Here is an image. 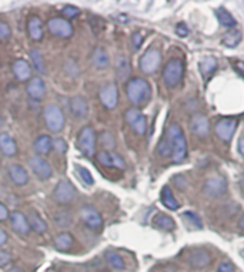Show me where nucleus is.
Listing matches in <instances>:
<instances>
[{
  "mask_svg": "<svg viewBox=\"0 0 244 272\" xmlns=\"http://www.w3.org/2000/svg\"><path fill=\"white\" fill-rule=\"evenodd\" d=\"M126 96L136 109L149 103L151 97V87L149 81L143 77H133L126 83Z\"/></svg>",
  "mask_w": 244,
  "mask_h": 272,
  "instance_id": "f257e3e1",
  "label": "nucleus"
},
{
  "mask_svg": "<svg viewBox=\"0 0 244 272\" xmlns=\"http://www.w3.org/2000/svg\"><path fill=\"white\" fill-rule=\"evenodd\" d=\"M166 137L171 144V161L174 164H182L187 157V143L183 130L177 123H171L167 127Z\"/></svg>",
  "mask_w": 244,
  "mask_h": 272,
  "instance_id": "f03ea898",
  "label": "nucleus"
},
{
  "mask_svg": "<svg viewBox=\"0 0 244 272\" xmlns=\"http://www.w3.org/2000/svg\"><path fill=\"white\" fill-rule=\"evenodd\" d=\"M96 145H97V136L94 128L92 126H84L79 131L77 148L84 157L92 158L96 155Z\"/></svg>",
  "mask_w": 244,
  "mask_h": 272,
  "instance_id": "7ed1b4c3",
  "label": "nucleus"
},
{
  "mask_svg": "<svg viewBox=\"0 0 244 272\" xmlns=\"http://www.w3.org/2000/svg\"><path fill=\"white\" fill-rule=\"evenodd\" d=\"M184 76V64L179 58H171L163 69V81L167 87H176L182 83Z\"/></svg>",
  "mask_w": 244,
  "mask_h": 272,
  "instance_id": "20e7f679",
  "label": "nucleus"
},
{
  "mask_svg": "<svg viewBox=\"0 0 244 272\" xmlns=\"http://www.w3.org/2000/svg\"><path fill=\"white\" fill-rule=\"evenodd\" d=\"M43 118L46 127L53 133H60L66 126V117L61 109L56 104H49L43 110Z\"/></svg>",
  "mask_w": 244,
  "mask_h": 272,
  "instance_id": "39448f33",
  "label": "nucleus"
},
{
  "mask_svg": "<svg viewBox=\"0 0 244 272\" xmlns=\"http://www.w3.org/2000/svg\"><path fill=\"white\" fill-rule=\"evenodd\" d=\"M47 29L53 36L60 39H70L75 33L73 24L64 18H52L47 20Z\"/></svg>",
  "mask_w": 244,
  "mask_h": 272,
  "instance_id": "423d86ee",
  "label": "nucleus"
},
{
  "mask_svg": "<svg viewBox=\"0 0 244 272\" xmlns=\"http://www.w3.org/2000/svg\"><path fill=\"white\" fill-rule=\"evenodd\" d=\"M76 198L75 185L69 180H61L55 187L53 191V200L60 205H69Z\"/></svg>",
  "mask_w": 244,
  "mask_h": 272,
  "instance_id": "0eeeda50",
  "label": "nucleus"
},
{
  "mask_svg": "<svg viewBox=\"0 0 244 272\" xmlns=\"http://www.w3.org/2000/svg\"><path fill=\"white\" fill-rule=\"evenodd\" d=\"M203 191L208 198H219L227 193V181L222 174H216L207 178Z\"/></svg>",
  "mask_w": 244,
  "mask_h": 272,
  "instance_id": "6e6552de",
  "label": "nucleus"
},
{
  "mask_svg": "<svg viewBox=\"0 0 244 272\" xmlns=\"http://www.w3.org/2000/svg\"><path fill=\"white\" fill-rule=\"evenodd\" d=\"M160 63H162V55L157 49L150 47L144 52V55L140 57V70L144 73V74H153L159 70L160 67Z\"/></svg>",
  "mask_w": 244,
  "mask_h": 272,
  "instance_id": "1a4fd4ad",
  "label": "nucleus"
},
{
  "mask_svg": "<svg viewBox=\"0 0 244 272\" xmlns=\"http://www.w3.org/2000/svg\"><path fill=\"white\" fill-rule=\"evenodd\" d=\"M99 100L107 110H113L117 107L119 103V89L114 81L106 83L99 90Z\"/></svg>",
  "mask_w": 244,
  "mask_h": 272,
  "instance_id": "9d476101",
  "label": "nucleus"
},
{
  "mask_svg": "<svg viewBox=\"0 0 244 272\" xmlns=\"http://www.w3.org/2000/svg\"><path fill=\"white\" fill-rule=\"evenodd\" d=\"M124 118L129 123V126L133 128V131L139 136H144L146 130H147V118L146 116L136 107L126 110L124 113Z\"/></svg>",
  "mask_w": 244,
  "mask_h": 272,
  "instance_id": "9b49d317",
  "label": "nucleus"
},
{
  "mask_svg": "<svg viewBox=\"0 0 244 272\" xmlns=\"http://www.w3.org/2000/svg\"><path fill=\"white\" fill-rule=\"evenodd\" d=\"M237 130V120L230 118V117H224L217 120V123L214 124V131L217 134V137L224 141V143H230L234 133Z\"/></svg>",
  "mask_w": 244,
  "mask_h": 272,
  "instance_id": "f8f14e48",
  "label": "nucleus"
},
{
  "mask_svg": "<svg viewBox=\"0 0 244 272\" xmlns=\"http://www.w3.org/2000/svg\"><path fill=\"white\" fill-rule=\"evenodd\" d=\"M29 167H30L32 173L38 177L39 180H41V181L50 180L52 175H53L52 165L47 163L44 158L39 157V155H33V157L29 158Z\"/></svg>",
  "mask_w": 244,
  "mask_h": 272,
  "instance_id": "ddd939ff",
  "label": "nucleus"
},
{
  "mask_svg": "<svg viewBox=\"0 0 244 272\" xmlns=\"http://www.w3.org/2000/svg\"><path fill=\"white\" fill-rule=\"evenodd\" d=\"M80 218L92 230H100L103 225V218L93 205H83L80 208Z\"/></svg>",
  "mask_w": 244,
  "mask_h": 272,
  "instance_id": "4468645a",
  "label": "nucleus"
},
{
  "mask_svg": "<svg viewBox=\"0 0 244 272\" xmlns=\"http://www.w3.org/2000/svg\"><path fill=\"white\" fill-rule=\"evenodd\" d=\"M96 160L97 163L109 167V168H119V170H124L126 168V163L123 160V157L114 151H100L96 154Z\"/></svg>",
  "mask_w": 244,
  "mask_h": 272,
  "instance_id": "2eb2a0df",
  "label": "nucleus"
},
{
  "mask_svg": "<svg viewBox=\"0 0 244 272\" xmlns=\"http://www.w3.org/2000/svg\"><path fill=\"white\" fill-rule=\"evenodd\" d=\"M187 261L193 268H206L211 262V254L204 248H196L188 253Z\"/></svg>",
  "mask_w": 244,
  "mask_h": 272,
  "instance_id": "dca6fc26",
  "label": "nucleus"
},
{
  "mask_svg": "<svg viewBox=\"0 0 244 272\" xmlns=\"http://www.w3.org/2000/svg\"><path fill=\"white\" fill-rule=\"evenodd\" d=\"M190 124H191V130L193 133L197 136V137H206L210 131V123H208V118H207L204 114L202 113H196L191 116V120H190Z\"/></svg>",
  "mask_w": 244,
  "mask_h": 272,
  "instance_id": "f3484780",
  "label": "nucleus"
},
{
  "mask_svg": "<svg viewBox=\"0 0 244 272\" xmlns=\"http://www.w3.org/2000/svg\"><path fill=\"white\" fill-rule=\"evenodd\" d=\"M7 174L12 182L18 187H23L29 182V173L20 164H10L7 167Z\"/></svg>",
  "mask_w": 244,
  "mask_h": 272,
  "instance_id": "a211bd4d",
  "label": "nucleus"
},
{
  "mask_svg": "<svg viewBox=\"0 0 244 272\" xmlns=\"http://www.w3.org/2000/svg\"><path fill=\"white\" fill-rule=\"evenodd\" d=\"M26 91H27V94H29L30 98L40 101L44 97V94H46V84H44L43 78H40V77H32L27 81Z\"/></svg>",
  "mask_w": 244,
  "mask_h": 272,
  "instance_id": "6ab92c4d",
  "label": "nucleus"
},
{
  "mask_svg": "<svg viewBox=\"0 0 244 272\" xmlns=\"http://www.w3.org/2000/svg\"><path fill=\"white\" fill-rule=\"evenodd\" d=\"M12 70H13L15 77H16L19 81H21V83L29 81V80L32 78V66H30L29 61H26V60H23V58H18V60L13 61Z\"/></svg>",
  "mask_w": 244,
  "mask_h": 272,
  "instance_id": "aec40b11",
  "label": "nucleus"
},
{
  "mask_svg": "<svg viewBox=\"0 0 244 272\" xmlns=\"http://www.w3.org/2000/svg\"><path fill=\"white\" fill-rule=\"evenodd\" d=\"M10 222H12V227L16 233H19L21 235H27L30 233V227H29V221L27 217L20 213V211H13L10 214Z\"/></svg>",
  "mask_w": 244,
  "mask_h": 272,
  "instance_id": "412c9836",
  "label": "nucleus"
},
{
  "mask_svg": "<svg viewBox=\"0 0 244 272\" xmlns=\"http://www.w3.org/2000/svg\"><path fill=\"white\" fill-rule=\"evenodd\" d=\"M27 33L33 41H40L44 35V24L39 16H32L27 20Z\"/></svg>",
  "mask_w": 244,
  "mask_h": 272,
  "instance_id": "4be33fe9",
  "label": "nucleus"
},
{
  "mask_svg": "<svg viewBox=\"0 0 244 272\" xmlns=\"http://www.w3.org/2000/svg\"><path fill=\"white\" fill-rule=\"evenodd\" d=\"M70 111L72 114L75 116L76 118L81 120V118H86L87 114H89V104L86 101L84 97H80V96H76L70 100Z\"/></svg>",
  "mask_w": 244,
  "mask_h": 272,
  "instance_id": "5701e85b",
  "label": "nucleus"
},
{
  "mask_svg": "<svg viewBox=\"0 0 244 272\" xmlns=\"http://www.w3.org/2000/svg\"><path fill=\"white\" fill-rule=\"evenodd\" d=\"M0 151L6 157H13L18 154L16 140L9 133H0Z\"/></svg>",
  "mask_w": 244,
  "mask_h": 272,
  "instance_id": "b1692460",
  "label": "nucleus"
},
{
  "mask_svg": "<svg viewBox=\"0 0 244 272\" xmlns=\"http://www.w3.org/2000/svg\"><path fill=\"white\" fill-rule=\"evenodd\" d=\"M114 69L117 73V77L123 81H129L130 73H132V66H130V60L126 56H117L116 58V64Z\"/></svg>",
  "mask_w": 244,
  "mask_h": 272,
  "instance_id": "393cba45",
  "label": "nucleus"
},
{
  "mask_svg": "<svg viewBox=\"0 0 244 272\" xmlns=\"http://www.w3.org/2000/svg\"><path fill=\"white\" fill-rule=\"evenodd\" d=\"M92 63L97 70H104L110 64V58L107 52L103 47H96L92 53Z\"/></svg>",
  "mask_w": 244,
  "mask_h": 272,
  "instance_id": "a878e982",
  "label": "nucleus"
},
{
  "mask_svg": "<svg viewBox=\"0 0 244 272\" xmlns=\"http://www.w3.org/2000/svg\"><path fill=\"white\" fill-rule=\"evenodd\" d=\"M33 150L38 155H47L53 150V140L46 134L39 136L36 141L33 143Z\"/></svg>",
  "mask_w": 244,
  "mask_h": 272,
  "instance_id": "bb28decb",
  "label": "nucleus"
},
{
  "mask_svg": "<svg viewBox=\"0 0 244 272\" xmlns=\"http://www.w3.org/2000/svg\"><path fill=\"white\" fill-rule=\"evenodd\" d=\"M29 58H30V66H32V69H35V72H38L39 74H46L47 72L46 61H44V57L39 49H30Z\"/></svg>",
  "mask_w": 244,
  "mask_h": 272,
  "instance_id": "cd10ccee",
  "label": "nucleus"
},
{
  "mask_svg": "<svg viewBox=\"0 0 244 272\" xmlns=\"http://www.w3.org/2000/svg\"><path fill=\"white\" fill-rule=\"evenodd\" d=\"M75 244V238L70 233H60L55 238V248L57 251H69Z\"/></svg>",
  "mask_w": 244,
  "mask_h": 272,
  "instance_id": "c85d7f7f",
  "label": "nucleus"
},
{
  "mask_svg": "<svg viewBox=\"0 0 244 272\" xmlns=\"http://www.w3.org/2000/svg\"><path fill=\"white\" fill-rule=\"evenodd\" d=\"M27 221H29V227L30 230H33L38 234H44L47 231V224L44 222V219L39 215L36 211H32L27 215Z\"/></svg>",
  "mask_w": 244,
  "mask_h": 272,
  "instance_id": "c756f323",
  "label": "nucleus"
},
{
  "mask_svg": "<svg viewBox=\"0 0 244 272\" xmlns=\"http://www.w3.org/2000/svg\"><path fill=\"white\" fill-rule=\"evenodd\" d=\"M200 73H202V76L208 80L210 77H211V74L217 70V60L213 57V56H207L204 58H202V61H200Z\"/></svg>",
  "mask_w": 244,
  "mask_h": 272,
  "instance_id": "7c9ffc66",
  "label": "nucleus"
},
{
  "mask_svg": "<svg viewBox=\"0 0 244 272\" xmlns=\"http://www.w3.org/2000/svg\"><path fill=\"white\" fill-rule=\"evenodd\" d=\"M160 198H162V202H163V205L167 208V210H171V211H176V210H179V202L177 200L174 198V195H173V191L170 190V187H163L162 188V194H160Z\"/></svg>",
  "mask_w": 244,
  "mask_h": 272,
  "instance_id": "2f4dec72",
  "label": "nucleus"
},
{
  "mask_svg": "<svg viewBox=\"0 0 244 272\" xmlns=\"http://www.w3.org/2000/svg\"><path fill=\"white\" fill-rule=\"evenodd\" d=\"M216 16H217L219 21H220V24H222L223 27H227V29H234L236 24H237V21H236L234 16H233L228 10H225L224 7L217 9V10H216Z\"/></svg>",
  "mask_w": 244,
  "mask_h": 272,
  "instance_id": "473e14b6",
  "label": "nucleus"
},
{
  "mask_svg": "<svg viewBox=\"0 0 244 272\" xmlns=\"http://www.w3.org/2000/svg\"><path fill=\"white\" fill-rule=\"evenodd\" d=\"M153 224H154L157 228L163 230V231H173V230L176 228L174 219L171 217H169V215H166V214H159L157 217L153 219Z\"/></svg>",
  "mask_w": 244,
  "mask_h": 272,
  "instance_id": "72a5a7b5",
  "label": "nucleus"
},
{
  "mask_svg": "<svg viewBox=\"0 0 244 272\" xmlns=\"http://www.w3.org/2000/svg\"><path fill=\"white\" fill-rule=\"evenodd\" d=\"M242 32L240 30H230V32H227L223 39H222V43L224 44L225 47H228V49H234V47H237L239 46V43L242 41Z\"/></svg>",
  "mask_w": 244,
  "mask_h": 272,
  "instance_id": "f704fd0d",
  "label": "nucleus"
},
{
  "mask_svg": "<svg viewBox=\"0 0 244 272\" xmlns=\"http://www.w3.org/2000/svg\"><path fill=\"white\" fill-rule=\"evenodd\" d=\"M106 261L109 262V265H110L112 268L119 270V271L124 270V267H126L123 258L117 254V253H114V251H107V253H106Z\"/></svg>",
  "mask_w": 244,
  "mask_h": 272,
  "instance_id": "c9c22d12",
  "label": "nucleus"
},
{
  "mask_svg": "<svg viewBox=\"0 0 244 272\" xmlns=\"http://www.w3.org/2000/svg\"><path fill=\"white\" fill-rule=\"evenodd\" d=\"M76 174L79 175L80 181L83 182L84 185L90 187V185H93L94 184L93 175H92V173H90L87 168H84V167H81V165H76Z\"/></svg>",
  "mask_w": 244,
  "mask_h": 272,
  "instance_id": "e433bc0d",
  "label": "nucleus"
},
{
  "mask_svg": "<svg viewBox=\"0 0 244 272\" xmlns=\"http://www.w3.org/2000/svg\"><path fill=\"white\" fill-rule=\"evenodd\" d=\"M183 219L187 222V225H190L194 230H200L202 228V219H200V217L196 213H193V211L183 213Z\"/></svg>",
  "mask_w": 244,
  "mask_h": 272,
  "instance_id": "4c0bfd02",
  "label": "nucleus"
},
{
  "mask_svg": "<svg viewBox=\"0 0 244 272\" xmlns=\"http://www.w3.org/2000/svg\"><path fill=\"white\" fill-rule=\"evenodd\" d=\"M157 153L162 157H171V144L166 136L160 140V143L157 145Z\"/></svg>",
  "mask_w": 244,
  "mask_h": 272,
  "instance_id": "58836bf2",
  "label": "nucleus"
},
{
  "mask_svg": "<svg viewBox=\"0 0 244 272\" xmlns=\"http://www.w3.org/2000/svg\"><path fill=\"white\" fill-rule=\"evenodd\" d=\"M100 143L104 147V151H112L113 148H114V144H116L113 136L110 133H107V131H104V133L100 134Z\"/></svg>",
  "mask_w": 244,
  "mask_h": 272,
  "instance_id": "ea45409f",
  "label": "nucleus"
},
{
  "mask_svg": "<svg viewBox=\"0 0 244 272\" xmlns=\"http://www.w3.org/2000/svg\"><path fill=\"white\" fill-rule=\"evenodd\" d=\"M55 221L59 227H67L72 222V215L67 211H59L55 215Z\"/></svg>",
  "mask_w": 244,
  "mask_h": 272,
  "instance_id": "a19ab883",
  "label": "nucleus"
},
{
  "mask_svg": "<svg viewBox=\"0 0 244 272\" xmlns=\"http://www.w3.org/2000/svg\"><path fill=\"white\" fill-rule=\"evenodd\" d=\"M79 13H80V10L76 7V6H72V4H67V6H64L63 9H61V15L64 16L66 20H72V19H75L79 16Z\"/></svg>",
  "mask_w": 244,
  "mask_h": 272,
  "instance_id": "79ce46f5",
  "label": "nucleus"
},
{
  "mask_svg": "<svg viewBox=\"0 0 244 272\" xmlns=\"http://www.w3.org/2000/svg\"><path fill=\"white\" fill-rule=\"evenodd\" d=\"M53 148L56 150L57 154H66V151H67V143L63 140V138H60V137H57L53 140Z\"/></svg>",
  "mask_w": 244,
  "mask_h": 272,
  "instance_id": "37998d69",
  "label": "nucleus"
},
{
  "mask_svg": "<svg viewBox=\"0 0 244 272\" xmlns=\"http://www.w3.org/2000/svg\"><path fill=\"white\" fill-rule=\"evenodd\" d=\"M10 35H12V29H10V26H9L6 21L0 20V40H6V39H9Z\"/></svg>",
  "mask_w": 244,
  "mask_h": 272,
  "instance_id": "c03bdc74",
  "label": "nucleus"
},
{
  "mask_svg": "<svg viewBox=\"0 0 244 272\" xmlns=\"http://www.w3.org/2000/svg\"><path fill=\"white\" fill-rule=\"evenodd\" d=\"M132 43H133V49L134 50H139L142 47V43H143V36L139 33V32H134L132 35Z\"/></svg>",
  "mask_w": 244,
  "mask_h": 272,
  "instance_id": "a18cd8bd",
  "label": "nucleus"
},
{
  "mask_svg": "<svg viewBox=\"0 0 244 272\" xmlns=\"http://www.w3.org/2000/svg\"><path fill=\"white\" fill-rule=\"evenodd\" d=\"M10 261H12V255L6 253V251H3V250H0V268L9 265Z\"/></svg>",
  "mask_w": 244,
  "mask_h": 272,
  "instance_id": "49530a36",
  "label": "nucleus"
},
{
  "mask_svg": "<svg viewBox=\"0 0 244 272\" xmlns=\"http://www.w3.org/2000/svg\"><path fill=\"white\" fill-rule=\"evenodd\" d=\"M176 33L180 37H187L188 33H190V29H188L184 23H179V24L176 26Z\"/></svg>",
  "mask_w": 244,
  "mask_h": 272,
  "instance_id": "de8ad7c7",
  "label": "nucleus"
},
{
  "mask_svg": "<svg viewBox=\"0 0 244 272\" xmlns=\"http://www.w3.org/2000/svg\"><path fill=\"white\" fill-rule=\"evenodd\" d=\"M217 272H236V268H234V265H233L231 262L224 261V262H222V264L219 265Z\"/></svg>",
  "mask_w": 244,
  "mask_h": 272,
  "instance_id": "09e8293b",
  "label": "nucleus"
},
{
  "mask_svg": "<svg viewBox=\"0 0 244 272\" xmlns=\"http://www.w3.org/2000/svg\"><path fill=\"white\" fill-rule=\"evenodd\" d=\"M9 217H10V213H9L7 207L3 202H0V222L1 221H6Z\"/></svg>",
  "mask_w": 244,
  "mask_h": 272,
  "instance_id": "8fccbe9b",
  "label": "nucleus"
},
{
  "mask_svg": "<svg viewBox=\"0 0 244 272\" xmlns=\"http://www.w3.org/2000/svg\"><path fill=\"white\" fill-rule=\"evenodd\" d=\"M7 239H9L7 233H6L3 228H0V247H1V245H4V244L7 242Z\"/></svg>",
  "mask_w": 244,
  "mask_h": 272,
  "instance_id": "3c124183",
  "label": "nucleus"
},
{
  "mask_svg": "<svg viewBox=\"0 0 244 272\" xmlns=\"http://www.w3.org/2000/svg\"><path fill=\"white\" fill-rule=\"evenodd\" d=\"M237 148H239V153L244 157V134L239 138V143H237Z\"/></svg>",
  "mask_w": 244,
  "mask_h": 272,
  "instance_id": "603ef678",
  "label": "nucleus"
},
{
  "mask_svg": "<svg viewBox=\"0 0 244 272\" xmlns=\"http://www.w3.org/2000/svg\"><path fill=\"white\" fill-rule=\"evenodd\" d=\"M234 64H236V66H234V67H236V70L242 74V77H244V63L243 61H236Z\"/></svg>",
  "mask_w": 244,
  "mask_h": 272,
  "instance_id": "864d4df0",
  "label": "nucleus"
},
{
  "mask_svg": "<svg viewBox=\"0 0 244 272\" xmlns=\"http://www.w3.org/2000/svg\"><path fill=\"white\" fill-rule=\"evenodd\" d=\"M239 227H240L242 231H244V215L240 218V221H239Z\"/></svg>",
  "mask_w": 244,
  "mask_h": 272,
  "instance_id": "5fc2aeb1",
  "label": "nucleus"
},
{
  "mask_svg": "<svg viewBox=\"0 0 244 272\" xmlns=\"http://www.w3.org/2000/svg\"><path fill=\"white\" fill-rule=\"evenodd\" d=\"M240 187H242V190L244 191V175H242V178H240Z\"/></svg>",
  "mask_w": 244,
  "mask_h": 272,
  "instance_id": "6e6d98bb",
  "label": "nucleus"
},
{
  "mask_svg": "<svg viewBox=\"0 0 244 272\" xmlns=\"http://www.w3.org/2000/svg\"><path fill=\"white\" fill-rule=\"evenodd\" d=\"M7 272H21V271H20L19 268H12V270H9Z\"/></svg>",
  "mask_w": 244,
  "mask_h": 272,
  "instance_id": "4d7b16f0",
  "label": "nucleus"
}]
</instances>
